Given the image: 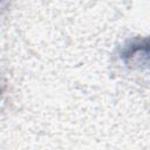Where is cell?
Here are the masks:
<instances>
[{"label":"cell","mask_w":150,"mask_h":150,"mask_svg":"<svg viewBox=\"0 0 150 150\" xmlns=\"http://www.w3.org/2000/svg\"><path fill=\"white\" fill-rule=\"evenodd\" d=\"M1 91H2V90H1V87H0V96H1Z\"/></svg>","instance_id":"obj_1"}]
</instances>
